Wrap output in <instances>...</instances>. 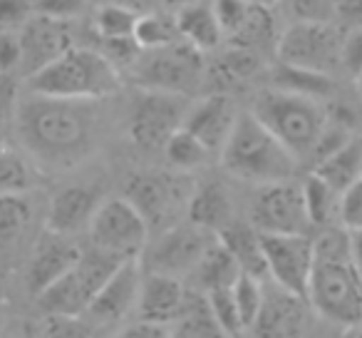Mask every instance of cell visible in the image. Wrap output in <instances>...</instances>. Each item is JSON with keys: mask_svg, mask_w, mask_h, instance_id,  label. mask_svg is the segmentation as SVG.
I'll use <instances>...</instances> for the list:
<instances>
[{"mask_svg": "<svg viewBox=\"0 0 362 338\" xmlns=\"http://www.w3.org/2000/svg\"><path fill=\"white\" fill-rule=\"evenodd\" d=\"M238 276H241V269H238L236 259L228 254V249L223 247L218 239H216V244L204 254L199 266L194 269L197 286L202 288L204 293L216 291V288H231Z\"/></svg>", "mask_w": 362, "mask_h": 338, "instance_id": "cell-27", "label": "cell"}, {"mask_svg": "<svg viewBox=\"0 0 362 338\" xmlns=\"http://www.w3.org/2000/svg\"><path fill=\"white\" fill-rule=\"evenodd\" d=\"M251 224L261 234H308L303 189L293 179L263 184L251 199Z\"/></svg>", "mask_w": 362, "mask_h": 338, "instance_id": "cell-14", "label": "cell"}, {"mask_svg": "<svg viewBox=\"0 0 362 338\" xmlns=\"http://www.w3.org/2000/svg\"><path fill=\"white\" fill-rule=\"evenodd\" d=\"M115 338H174L169 326H159V323H146V321H136L132 326L122 328Z\"/></svg>", "mask_w": 362, "mask_h": 338, "instance_id": "cell-49", "label": "cell"}, {"mask_svg": "<svg viewBox=\"0 0 362 338\" xmlns=\"http://www.w3.org/2000/svg\"><path fill=\"white\" fill-rule=\"evenodd\" d=\"M278 30L276 23H273V13L271 8H261V6H251L246 23L241 26V30L236 35H231L228 40L233 43V47H246L261 55L266 47H276L278 45Z\"/></svg>", "mask_w": 362, "mask_h": 338, "instance_id": "cell-30", "label": "cell"}, {"mask_svg": "<svg viewBox=\"0 0 362 338\" xmlns=\"http://www.w3.org/2000/svg\"><path fill=\"white\" fill-rule=\"evenodd\" d=\"M194 184L187 174L171 172H134L124 184V199L146 219L149 229H169L179 224V214L187 212Z\"/></svg>", "mask_w": 362, "mask_h": 338, "instance_id": "cell-8", "label": "cell"}, {"mask_svg": "<svg viewBox=\"0 0 362 338\" xmlns=\"http://www.w3.org/2000/svg\"><path fill=\"white\" fill-rule=\"evenodd\" d=\"M119 6H127L129 11H134L136 16H144V13H156L166 6V0H115Z\"/></svg>", "mask_w": 362, "mask_h": 338, "instance_id": "cell-50", "label": "cell"}, {"mask_svg": "<svg viewBox=\"0 0 362 338\" xmlns=\"http://www.w3.org/2000/svg\"><path fill=\"white\" fill-rule=\"evenodd\" d=\"M293 23H332V0H283Z\"/></svg>", "mask_w": 362, "mask_h": 338, "instance_id": "cell-41", "label": "cell"}, {"mask_svg": "<svg viewBox=\"0 0 362 338\" xmlns=\"http://www.w3.org/2000/svg\"><path fill=\"white\" fill-rule=\"evenodd\" d=\"M218 159L231 177L256 187L288 182L296 177L300 164L296 154L253 117V112H238L236 125L223 150L218 152Z\"/></svg>", "mask_w": 362, "mask_h": 338, "instance_id": "cell-2", "label": "cell"}, {"mask_svg": "<svg viewBox=\"0 0 362 338\" xmlns=\"http://www.w3.org/2000/svg\"><path fill=\"white\" fill-rule=\"evenodd\" d=\"M23 62L21 35L13 30H0V77L11 75Z\"/></svg>", "mask_w": 362, "mask_h": 338, "instance_id": "cell-46", "label": "cell"}, {"mask_svg": "<svg viewBox=\"0 0 362 338\" xmlns=\"http://www.w3.org/2000/svg\"><path fill=\"white\" fill-rule=\"evenodd\" d=\"M35 16L30 0H0V30L23 28Z\"/></svg>", "mask_w": 362, "mask_h": 338, "instance_id": "cell-45", "label": "cell"}, {"mask_svg": "<svg viewBox=\"0 0 362 338\" xmlns=\"http://www.w3.org/2000/svg\"><path fill=\"white\" fill-rule=\"evenodd\" d=\"M352 338H362V326L355 328V333H352Z\"/></svg>", "mask_w": 362, "mask_h": 338, "instance_id": "cell-56", "label": "cell"}, {"mask_svg": "<svg viewBox=\"0 0 362 338\" xmlns=\"http://www.w3.org/2000/svg\"><path fill=\"white\" fill-rule=\"evenodd\" d=\"M134 40L141 50H159L171 43H179V26H176L174 16H166V13H144L139 16L134 28Z\"/></svg>", "mask_w": 362, "mask_h": 338, "instance_id": "cell-32", "label": "cell"}, {"mask_svg": "<svg viewBox=\"0 0 362 338\" xmlns=\"http://www.w3.org/2000/svg\"><path fill=\"white\" fill-rule=\"evenodd\" d=\"M187 217L192 224L218 237L233 222V202L228 189L218 182H204L199 187H194V194L187 207Z\"/></svg>", "mask_w": 362, "mask_h": 338, "instance_id": "cell-21", "label": "cell"}, {"mask_svg": "<svg viewBox=\"0 0 362 338\" xmlns=\"http://www.w3.org/2000/svg\"><path fill=\"white\" fill-rule=\"evenodd\" d=\"M204 296H206L209 308H211L218 326L226 331L228 338H241L243 333H246V328H243V323H241V316H238L231 288H216V291H209V293H204Z\"/></svg>", "mask_w": 362, "mask_h": 338, "instance_id": "cell-37", "label": "cell"}, {"mask_svg": "<svg viewBox=\"0 0 362 338\" xmlns=\"http://www.w3.org/2000/svg\"><path fill=\"white\" fill-rule=\"evenodd\" d=\"M278 90L293 92V95H303V97H313V100L325 102L327 97L335 92V82L330 75H322V72H313V70H300V67H291V65H278L273 72V85Z\"/></svg>", "mask_w": 362, "mask_h": 338, "instance_id": "cell-29", "label": "cell"}, {"mask_svg": "<svg viewBox=\"0 0 362 338\" xmlns=\"http://www.w3.org/2000/svg\"><path fill=\"white\" fill-rule=\"evenodd\" d=\"M174 338H192V336H187L184 331H176V333H174Z\"/></svg>", "mask_w": 362, "mask_h": 338, "instance_id": "cell-57", "label": "cell"}, {"mask_svg": "<svg viewBox=\"0 0 362 338\" xmlns=\"http://www.w3.org/2000/svg\"><path fill=\"white\" fill-rule=\"evenodd\" d=\"M357 90H360V97H362V75L357 77Z\"/></svg>", "mask_w": 362, "mask_h": 338, "instance_id": "cell-58", "label": "cell"}, {"mask_svg": "<svg viewBox=\"0 0 362 338\" xmlns=\"http://www.w3.org/2000/svg\"><path fill=\"white\" fill-rule=\"evenodd\" d=\"M216 234L206 232V229L197 227V224H174V227L164 229L154 247L146 252V271L166 274V276H187L194 274L204 254L216 244Z\"/></svg>", "mask_w": 362, "mask_h": 338, "instance_id": "cell-13", "label": "cell"}, {"mask_svg": "<svg viewBox=\"0 0 362 338\" xmlns=\"http://www.w3.org/2000/svg\"><path fill=\"white\" fill-rule=\"evenodd\" d=\"M30 194H0V242H16L33 222Z\"/></svg>", "mask_w": 362, "mask_h": 338, "instance_id": "cell-33", "label": "cell"}, {"mask_svg": "<svg viewBox=\"0 0 362 338\" xmlns=\"http://www.w3.org/2000/svg\"><path fill=\"white\" fill-rule=\"evenodd\" d=\"M238 120V112L233 100L226 92H214L204 100L189 105L184 117V130H189L211 154H218L231 135L233 125Z\"/></svg>", "mask_w": 362, "mask_h": 338, "instance_id": "cell-17", "label": "cell"}, {"mask_svg": "<svg viewBox=\"0 0 362 338\" xmlns=\"http://www.w3.org/2000/svg\"><path fill=\"white\" fill-rule=\"evenodd\" d=\"M0 338H11V336H6V333H0Z\"/></svg>", "mask_w": 362, "mask_h": 338, "instance_id": "cell-59", "label": "cell"}, {"mask_svg": "<svg viewBox=\"0 0 362 338\" xmlns=\"http://www.w3.org/2000/svg\"><path fill=\"white\" fill-rule=\"evenodd\" d=\"M136 16L134 11H129L127 6L119 3H107L97 11L95 16V28L100 33L102 40H115V38H134V28H136Z\"/></svg>", "mask_w": 362, "mask_h": 338, "instance_id": "cell-36", "label": "cell"}, {"mask_svg": "<svg viewBox=\"0 0 362 338\" xmlns=\"http://www.w3.org/2000/svg\"><path fill=\"white\" fill-rule=\"evenodd\" d=\"M8 147V140H6V127H0V152Z\"/></svg>", "mask_w": 362, "mask_h": 338, "instance_id": "cell-55", "label": "cell"}, {"mask_svg": "<svg viewBox=\"0 0 362 338\" xmlns=\"http://www.w3.org/2000/svg\"><path fill=\"white\" fill-rule=\"evenodd\" d=\"M233 291V301H236L238 316L246 331H251L256 326L258 316H261L263 301H266V291H263V281L261 278H253L248 274H241L236 278V283L231 286Z\"/></svg>", "mask_w": 362, "mask_h": 338, "instance_id": "cell-35", "label": "cell"}, {"mask_svg": "<svg viewBox=\"0 0 362 338\" xmlns=\"http://www.w3.org/2000/svg\"><path fill=\"white\" fill-rule=\"evenodd\" d=\"M90 247L122 259H141L149 239V224L124 197L105 199L90 222Z\"/></svg>", "mask_w": 362, "mask_h": 338, "instance_id": "cell-10", "label": "cell"}, {"mask_svg": "<svg viewBox=\"0 0 362 338\" xmlns=\"http://www.w3.org/2000/svg\"><path fill=\"white\" fill-rule=\"evenodd\" d=\"M345 33L335 23H293L278 38V60L300 70L332 75L340 67Z\"/></svg>", "mask_w": 362, "mask_h": 338, "instance_id": "cell-9", "label": "cell"}, {"mask_svg": "<svg viewBox=\"0 0 362 338\" xmlns=\"http://www.w3.org/2000/svg\"><path fill=\"white\" fill-rule=\"evenodd\" d=\"M105 202L100 189L92 184H70L52 194L47 207L45 229L62 237H75L82 229H90V222L100 204Z\"/></svg>", "mask_w": 362, "mask_h": 338, "instance_id": "cell-19", "label": "cell"}, {"mask_svg": "<svg viewBox=\"0 0 362 338\" xmlns=\"http://www.w3.org/2000/svg\"><path fill=\"white\" fill-rule=\"evenodd\" d=\"M189 112L187 100L181 95L169 92L141 90L132 100L129 117H127V132L129 140L139 150L156 152L164 150L169 137L184 127V117Z\"/></svg>", "mask_w": 362, "mask_h": 338, "instance_id": "cell-11", "label": "cell"}, {"mask_svg": "<svg viewBox=\"0 0 362 338\" xmlns=\"http://www.w3.org/2000/svg\"><path fill=\"white\" fill-rule=\"evenodd\" d=\"M251 112L296 154L298 162L310 159L330 122V112L320 100L293 95L278 87H266L258 92Z\"/></svg>", "mask_w": 362, "mask_h": 338, "instance_id": "cell-4", "label": "cell"}, {"mask_svg": "<svg viewBox=\"0 0 362 338\" xmlns=\"http://www.w3.org/2000/svg\"><path fill=\"white\" fill-rule=\"evenodd\" d=\"M122 75L97 47H77L62 52L57 60L28 77L33 95L57 97V100L102 102L117 95Z\"/></svg>", "mask_w": 362, "mask_h": 338, "instance_id": "cell-3", "label": "cell"}, {"mask_svg": "<svg viewBox=\"0 0 362 338\" xmlns=\"http://www.w3.org/2000/svg\"><path fill=\"white\" fill-rule=\"evenodd\" d=\"M119 264L122 259L95 247L82 249V257L77 259L75 266L52 286L37 293V306L45 316H82Z\"/></svg>", "mask_w": 362, "mask_h": 338, "instance_id": "cell-5", "label": "cell"}, {"mask_svg": "<svg viewBox=\"0 0 362 338\" xmlns=\"http://www.w3.org/2000/svg\"><path fill=\"white\" fill-rule=\"evenodd\" d=\"M129 72L141 90L187 97L204 80V52L179 40L159 50H144Z\"/></svg>", "mask_w": 362, "mask_h": 338, "instance_id": "cell-6", "label": "cell"}, {"mask_svg": "<svg viewBox=\"0 0 362 338\" xmlns=\"http://www.w3.org/2000/svg\"><path fill=\"white\" fill-rule=\"evenodd\" d=\"M278 288V286H276ZM303 301L293 293H286L283 288H278L276 296H266L258 316L256 326L261 338H293L298 336V331L303 328Z\"/></svg>", "mask_w": 362, "mask_h": 338, "instance_id": "cell-22", "label": "cell"}, {"mask_svg": "<svg viewBox=\"0 0 362 338\" xmlns=\"http://www.w3.org/2000/svg\"><path fill=\"white\" fill-rule=\"evenodd\" d=\"M332 23L342 30H362V0H332Z\"/></svg>", "mask_w": 362, "mask_h": 338, "instance_id": "cell-48", "label": "cell"}, {"mask_svg": "<svg viewBox=\"0 0 362 338\" xmlns=\"http://www.w3.org/2000/svg\"><path fill=\"white\" fill-rule=\"evenodd\" d=\"M40 184V172L28 152L6 147L0 152V194H30Z\"/></svg>", "mask_w": 362, "mask_h": 338, "instance_id": "cell-28", "label": "cell"}, {"mask_svg": "<svg viewBox=\"0 0 362 338\" xmlns=\"http://www.w3.org/2000/svg\"><path fill=\"white\" fill-rule=\"evenodd\" d=\"M261 242L273 286L308 301V286L315 269L313 239L308 234H261Z\"/></svg>", "mask_w": 362, "mask_h": 338, "instance_id": "cell-12", "label": "cell"}, {"mask_svg": "<svg viewBox=\"0 0 362 338\" xmlns=\"http://www.w3.org/2000/svg\"><path fill=\"white\" fill-rule=\"evenodd\" d=\"M80 257H82V249L72 242V237H62V234L45 229V234H40V239L33 247L30 261H28V271H25L28 288L35 296L42 293L57 278L65 276Z\"/></svg>", "mask_w": 362, "mask_h": 338, "instance_id": "cell-16", "label": "cell"}, {"mask_svg": "<svg viewBox=\"0 0 362 338\" xmlns=\"http://www.w3.org/2000/svg\"><path fill=\"white\" fill-rule=\"evenodd\" d=\"M18 107H21V90L11 75L0 77V127H8L16 122Z\"/></svg>", "mask_w": 362, "mask_h": 338, "instance_id": "cell-47", "label": "cell"}, {"mask_svg": "<svg viewBox=\"0 0 362 338\" xmlns=\"http://www.w3.org/2000/svg\"><path fill=\"white\" fill-rule=\"evenodd\" d=\"M340 67L355 80L362 75V30H345L340 50Z\"/></svg>", "mask_w": 362, "mask_h": 338, "instance_id": "cell-44", "label": "cell"}, {"mask_svg": "<svg viewBox=\"0 0 362 338\" xmlns=\"http://www.w3.org/2000/svg\"><path fill=\"white\" fill-rule=\"evenodd\" d=\"M300 189L310 227H340V192L335 187L310 172L303 179Z\"/></svg>", "mask_w": 362, "mask_h": 338, "instance_id": "cell-26", "label": "cell"}, {"mask_svg": "<svg viewBox=\"0 0 362 338\" xmlns=\"http://www.w3.org/2000/svg\"><path fill=\"white\" fill-rule=\"evenodd\" d=\"M308 303L337 326H362V276L352 261H315Z\"/></svg>", "mask_w": 362, "mask_h": 338, "instance_id": "cell-7", "label": "cell"}, {"mask_svg": "<svg viewBox=\"0 0 362 338\" xmlns=\"http://www.w3.org/2000/svg\"><path fill=\"white\" fill-rule=\"evenodd\" d=\"M21 47L23 62L21 70L25 77L35 75L45 65L62 55L72 47V35L67 30V23L47 21V18L33 16L25 26L21 28Z\"/></svg>", "mask_w": 362, "mask_h": 338, "instance_id": "cell-20", "label": "cell"}, {"mask_svg": "<svg viewBox=\"0 0 362 338\" xmlns=\"http://www.w3.org/2000/svg\"><path fill=\"white\" fill-rule=\"evenodd\" d=\"M192 3H199V0H166V6H169V8H176V11H179V8L192 6Z\"/></svg>", "mask_w": 362, "mask_h": 338, "instance_id": "cell-52", "label": "cell"}, {"mask_svg": "<svg viewBox=\"0 0 362 338\" xmlns=\"http://www.w3.org/2000/svg\"><path fill=\"white\" fill-rule=\"evenodd\" d=\"M35 16L57 23H72L85 11V0H35L33 3Z\"/></svg>", "mask_w": 362, "mask_h": 338, "instance_id": "cell-42", "label": "cell"}, {"mask_svg": "<svg viewBox=\"0 0 362 338\" xmlns=\"http://www.w3.org/2000/svg\"><path fill=\"white\" fill-rule=\"evenodd\" d=\"M189 298H192V293L187 291L181 278L166 276V274L144 271L139 303H136L139 321L169 326V323L179 321L184 316V311L189 306Z\"/></svg>", "mask_w": 362, "mask_h": 338, "instance_id": "cell-18", "label": "cell"}, {"mask_svg": "<svg viewBox=\"0 0 362 338\" xmlns=\"http://www.w3.org/2000/svg\"><path fill=\"white\" fill-rule=\"evenodd\" d=\"M340 227L347 232L362 229V179L340 192Z\"/></svg>", "mask_w": 362, "mask_h": 338, "instance_id": "cell-43", "label": "cell"}, {"mask_svg": "<svg viewBox=\"0 0 362 338\" xmlns=\"http://www.w3.org/2000/svg\"><path fill=\"white\" fill-rule=\"evenodd\" d=\"M248 3H253V6H261V8H276L278 3H283V0H248Z\"/></svg>", "mask_w": 362, "mask_h": 338, "instance_id": "cell-53", "label": "cell"}, {"mask_svg": "<svg viewBox=\"0 0 362 338\" xmlns=\"http://www.w3.org/2000/svg\"><path fill=\"white\" fill-rule=\"evenodd\" d=\"M214 3V13L218 18V26H221L223 35L231 38L241 30V26L246 23L248 13H251V6L248 0H211Z\"/></svg>", "mask_w": 362, "mask_h": 338, "instance_id": "cell-40", "label": "cell"}, {"mask_svg": "<svg viewBox=\"0 0 362 338\" xmlns=\"http://www.w3.org/2000/svg\"><path fill=\"white\" fill-rule=\"evenodd\" d=\"M42 338H97V331L82 316H45Z\"/></svg>", "mask_w": 362, "mask_h": 338, "instance_id": "cell-39", "label": "cell"}, {"mask_svg": "<svg viewBox=\"0 0 362 338\" xmlns=\"http://www.w3.org/2000/svg\"><path fill=\"white\" fill-rule=\"evenodd\" d=\"M313 174L325 179L337 192H345L350 184L360 182L362 179V135L355 132V135L347 142H342L335 152L322 157V159L313 167Z\"/></svg>", "mask_w": 362, "mask_h": 338, "instance_id": "cell-25", "label": "cell"}, {"mask_svg": "<svg viewBox=\"0 0 362 338\" xmlns=\"http://www.w3.org/2000/svg\"><path fill=\"white\" fill-rule=\"evenodd\" d=\"M176 26H179V35L184 43L194 45L197 50H216L223 43V30L218 26V18L214 13V3L209 0H199L187 8L176 11Z\"/></svg>", "mask_w": 362, "mask_h": 338, "instance_id": "cell-24", "label": "cell"}, {"mask_svg": "<svg viewBox=\"0 0 362 338\" xmlns=\"http://www.w3.org/2000/svg\"><path fill=\"white\" fill-rule=\"evenodd\" d=\"M181 328L187 336L192 338H228L226 331L218 326L216 316L209 308L206 296H192L189 298V306L184 311V316L179 318Z\"/></svg>", "mask_w": 362, "mask_h": 338, "instance_id": "cell-34", "label": "cell"}, {"mask_svg": "<svg viewBox=\"0 0 362 338\" xmlns=\"http://www.w3.org/2000/svg\"><path fill=\"white\" fill-rule=\"evenodd\" d=\"M350 259H352V266L362 276V229L350 232Z\"/></svg>", "mask_w": 362, "mask_h": 338, "instance_id": "cell-51", "label": "cell"}, {"mask_svg": "<svg viewBox=\"0 0 362 338\" xmlns=\"http://www.w3.org/2000/svg\"><path fill=\"white\" fill-rule=\"evenodd\" d=\"M6 301V276H3V271H0V303Z\"/></svg>", "mask_w": 362, "mask_h": 338, "instance_id": "cell-54", "label": "cell"}, {"mask_svg": "<svg viewBox=\"0 0 362 338\" xmlns=\"http://www.w3.org/2000/svg\"><path fill=\"white\" fill-rule=\"evenodd\" d=\"M144 281V266L141 259H127L117 266V271L105 281V286L97 291L95 301L90 303L87 313L97 323H117L136 311Z\"/></svg>", "mask_w": 362, "mask_h": 338, "instance_id": "cell-15", "label": "cell"}, {"mask_svg": "<svg viewBox=\"0 0 362 338\" xmlns=\"http://www.w3.org/2000/svg\"><path fill=\"white\" fill-rule=\"evenodd\" d=\"M164 157L171 167H174L176 172L187 174V172H194L199 167H204L211 157V152L197 140L189 130H176L174 135L169 137V142L164 145Z\"/></svg>", "mask_w": 362, "mask_h": 338, "instance_id": "cell-31", "label": "cell"}, {"mask_svg": "<svg viewBox=\"0 0 362 338\" xmlns=\"http://www.w3.org/2000/svg\"><path fill=\"white\" fill-rule=\"evenodd\" d=\"M100 102L33 95L21 100L16 127L33 162L50 169L80 164L95 152L102 132Z\"/></svg>", "mask_w": 362, "mask_h": 338, "instance_id": "cell-1", "label": "cell"}, {"mask_svg": "<svg viewBox=\"0 0 362 338\" xmlns=\"http://www.w3.org/2000/svg\"><path fill=\"white\" fill-rule=\"evenodd\" d=\"M261 55L246 47H231L218 62V72L226 82H243L261 70Z\"/></svg>", "mask_w": 362, "mask_h": 338, "instance_id": "cell-38", "label": "cell"}, {"mask_svg": "<svg viewBox=\"0 0 362 338\" xmlns=\"http://www.w3.org/2000/svg\"><path fill=\"white\" fill-rule=\"evenodd\" d=\"M218 242L228 249L233 259H236L241 274H248L253 278H268L266 269V257H263V242L261 232L253 227L251 222H236L233 219L221 234H218Z\"/></svg>", "mask_w": 362, "mask_h": 338, "instance_id": "cell-23", "label": "cell"}]
</instances>
